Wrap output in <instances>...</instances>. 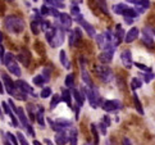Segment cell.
I'll return each mask as SVG.
<instances>
[{
    "mask_svg": "<svg viewBox=\"0 0 155 145\" xmlns=\"http://www.w3.org/2000/svg\"><path fill=\"white\" fill-rule=\"evenodd\" d=\"M5 27L12 33H21L25 30V22L17 15H8L5 18Z\"/></svg>",
    "mask_w": 155,
    "mask_h": 145,
    "instance_id": "cell-1",
    "label": "cell"
},
{
    "mask_svg": "<svg viewBox=\"0 0 155 145\" xmlns=\"http://www.w3.org/2000/svg\"><path fill=\"white\" fill-rule=\"evenodd\" d=\"M2 63L7 66L8 71H9L12 75L17 76V77L21 76V73H22V72H21V68L18 67V63L15 62V58H14V55H13L12 53L5 54V55H4V58L2 59Z\"/></svg>",
    "mask_w": 155,
    "mask_h": 145,
    "instance_id": "cell-2",
    "label": "cell"
},
{
    "mask_svg": "<svg viewBox=\"0 0 155 145\" xmlns=\"http://www.w3.org/2000/svg\"><path fill=\"white\" fill-rule=\"evenodd\" d=\"M85 95L88 100V103L92 108H97L100 105V95H99V90L96 86H88V87H84Z\"/></svg>",
    "mask_w": 155,
    "mask_h": 145,
    "instance_id": "cell-3",
    "label": "cell"
},
{
    "mask_svg": "<svg viewBox=\"0 0 155 145\" xmlns=\"http://www.w3.org/2000/svg\"><path fill=\"white\" fill-rule=\"evenodd\" d=\"M64 27L60 25L58 26V23H55V33L54 36L50 41H49V44H50L51 48H59L62 46V44L64 42Z\"/></svg>",
    "mask_w": 155,
    "mask_h": 145,
    "instance_id": "cell-4",
    "label": "cell"
},
{
    "mask_svg": "<svg viewBox=\"0 0 155 145\" xmlns=\"http://www.w3.org/2000/svg\"><path fill=\"white\" fill-rule=\"evenodd\" d=\"M114 52H115L114 44L109 42L108 45L103 49V52L99 54V60H100L101 63H109V62H112L113 55H114Z\"/></svg>",
    "mask_w": 155,
    "mask_h": 145,
    "instance_id": "cell-5",
    "label": "cell"
},
{
    "mask_svg": "<svg viewBox=\"0 0 155 145\" xmlns=\"http://www.w3.org/2000/svg\"><path fill=\"white\" fill-rule=\"evenodd\" d=\"M77 23H80V26L84 29L86 32H87V35L90 36V37H95L96 35H95V29H94V26H91L90 23H88L87 21H85V18H84V15H76V19H74Z\"/></svg>",
    "mask_w": 155,
    "mask_h": 145,
    "instance_id": "cell-6",
    "label": "cell"
},
{
    "mask_svg": "<svg viewBox=\"0 0 155 145\" xmlns=\"http://www.w3.org/2000/svg\"><path fill=\"white\" fill-rule=\"evenodd\" d=\"M97 75L104 82H112L113 77H114L112 69H110L109 67H107V66H100L99 67L97 68Z\"/></svg>",
    "mask_w": 155,
    "mask_h": 145,
    "instance_id": "cell-7",
    "label": "cell"
},
{
    "mask_svg": "<svg viewBox=\"0 0 155 145\" xmlns=\"http://www.w3.org/2000/svg\"><path fill=\"white\" fill-rule=\"evenodd\" d=\"M2 80H3V85L5 86V90L8 91V94H10L12 96H14L15 95V93L18 91V87H17V85L10 80V77H8L7 75H2Z\"/></svg>",
    "mask_w": 155,
    "mask_h": 145,
    "instance_id": "cell-8",
    "label": "cell"
},
{
    "mask_svg": "<svg viewBox=\"0 0 155 145\" xmlns=\"http://www.w3.org/2000/svg\"><path fill=\"white\" fill-rule=\"evenodd\" d=\"M101 108L105 110V112H114V110H118L122 108V103L117 99L105 100L104 103H101Z\"/></svg>",
    "mask_w": 155,
    "mask_h": 145,
    "instance_id": "cell-9",
    "label": "cell"
},
{
    "mask_svg": "<svg viewBox=\"0 0 155 145\" xmlns=\"http://www.w3.org/2000/svg\"><path fill=\"white\" fill-rule=\"evenodd\" d=\"M2 107H3V109H4V112L7 113L9 117H10V120H12V123H13V126L14 127H19V123H18V120L15 118V116L13 114V108L10 107V104H9V102L7 103V102H2Z\"/></svg>",
    "mask_w": 155,
    "mask_h": 145,
    "instance_id": "cell-10",
    "label": "cell"
},
{
    "mask_svg": "<svg viewBox=\"0 0 155 145\" xmlns=\"http://www.w3.org/2000/svg\"><path fill=\"white\" fill-rule=\"evenodd\" d=\"M120 60H122V64H123L127 69H131L132 67V54L130 50H124L123 53L120 54Z\"/></svg>",
    "mask_w": 155,
    "mask_h": 145,
    "instance_id": "cell-11",
    "label": "cell"
},
{
    "mask_svg": "<svg viewBox=\"0 0 155 145\" xmlns=\"http://www.w3.org/2000/svg\"><path fill=\"white\" fill-rule=\"evenodd\" d=\"M15 85H17L18 90L23 91V93H26V94H30V95L36 96V94L34 93V89H32V87H31V86H30L26 81H23V80H18L17 82H15Z\"/></svg>",
    "mask_w": 155,
    "mask_h": 145,
    "instance_id": "cell-12",
    "label": "cell"
},
{
    "mask_svg": "<svg viewBox=\"0 0 155 145\" xmlns=\"http://www.w3.org/2000/svg\"><path fill=\"white\" fill-rule=\"evenodd\" d=\"M138 35H140V31H138L137 27H132V29L126 33V37H124V41L127 44H131V42H134L135 40H137V37Z\"/></svg>",
    "mask_w": 155,
    "mask_h": 145,
    "instance_id": "cell-13",
    "label": "cell"
},
{
    "mask_svg": "<svg viewBox=\"0 0 155 145\" xmlns=\"http://www.w3.org/2000/svg\"><path fill=\"white\" fill-rule=\"evenodd\" d=\"M59 23L62 25L65 30H69L72 26V17L67 13H60L59 15Z\"/></svg>",
    "mask_w": 155,
    "mask_h": 145,
    "instance_id": "cell-14",
    "label": "cell"
},
{
    "mask_svg": "<svg viewBox=\"0 0 155 145\" xmlns=\"http://www.w3.org/2000/svg\"><path fill=\"white\" fill-rule=\"evenodd\" d=\"M30 59H31V55L28 53V50H26V49H22L19 54H18V60L23 64V66H28L30 64Z\"/></svg>",
    "mask_w": 155,
    "mask_h": 145,
    "instance_id": "cell-15",
    "label": "cell"
},
{
    "mask_svg": "<svg viewBox=\"0 0 155 145\" xmlns=\"http://www.w3.org/2000/svg\"><path fill=\"white\" fill-rule=\"evenodd\" d=\"M81 75H82V80L85 81L86 85L92 86V83H91V79H90V75H88V72H87L86 67H85V60H84V59L81 60Z\"/></svg>",
    "mask_w": 155,
    "mask_h": 145,
    "instance_id": "cell-16",
    "label": "cell"
},
{
    "mask_svg": "<svg viewBox=\"0 0 155 145\" xmlns=\"http://www.w3.org/2000/svg\"><path fill=\"white\" fill-rule=\"evenodd\" d=\"M72 90V94H73V96L76 99V103L77 105H80V107H82L84 105V102H85V98H84V89H82V91H78V90H76V89H71Z\"/></svg>",
    "mask_w": 155,
    "mask_h": 145,
    "instance_id": "cell-17",
    "label": "cell"
},
{
    "mask_svg": "<svg viewBox=\"0 0 155 145\" xmlns=\"http://www.w3.org/2000/svg\"><path fill=\"white\" fill-rule=\"evenodd\" d=\"M142 41L146 44L149 48H154V41H153V35L149 29H145L143 31V35H142Z\"/></svg>",
    "mask_w": 155,
    "mask_h": 145,
    "instance_id": "cell-18",
    "label": "cell"
},
{
    "mask_svg": "<svg viewBox=\"0 0 155 145\" xmlns=\"http://www.w3.org/2000/svg\"><path fill=\"white\" fill-rule=\"evenodd\" d=\"M67 135H68V140L72 145H76L77 144V136H78V132H77L76 127H69V130L67 131Z\"/></svg>",
    "mask_w": 155,
    "mask_h": 145,
    "instance_id": "cell-19",
    "label": "cell"
},
{
    "mask_svg": "<svg viewBox=\"0 0 155 145\" xmlns=\"http://www.w3.org/2000/svg\"><path fill=\"white\" fill-rule=\"evenodd\" d=\"M69 140H68V135L65 131H60L59 133L55 135V144H60V145H64L67 144Z\"/></svg>",
    "mask_w": 155,
    "mask_h": 145,
    "instance_id": "cell-20",
    "label": "cell"
},
{
    "mask_svg": "<svg viewBox=\"0 0 155 145\" xmlns=\"http://www.w3.org/2000/svg\"><path fill=\"white\" fill-rule=\"evenodd\" d=\"M72 90L69 91V90H62V100L68 105L69 108H73L72 107Z\"/></svg>",
    "mask_w": 155,
    "mask_h": 145,
    "instance_id": "cell-21",
    "label": "cell"
},
{
    "mask_svg": "<svg viewBox=\"0 0 155 145\" xmlns=\"http://www.w3.org/2000/svg\"><path fill=\"white\" fill-rule=\"evenodd\" d=\"M15 114L18 116L21 125L23 126V127H26L27 125H28V120H27V117H26V114H25V112H23V108L18 107V110H17V113H15Z\"/></svg>",
    "mask_w": 155,
    "mask_h": 145,
    "instance_id": "cell-22",
    "label": "cell"
},
{
    "mask_svg": "<svg viewBox=\"0 0 155 145\" xmlns=\"http://www.w3.org/2000/svg\"><path fill=\"white\" fill-rule=\"evenodd\" d=\"M113 12L115 13V14H120V15H123L124 13H126V10L128 9V7H127L126 4H115V5H113Z\"/></svg>",
    "mask_w": 155,
    "mask_h": 145,
    "instance_id": "cell-23",
    "label": "cell"
},
{
    "mask_svg": "<svg viewBox=\"0 0 155 145\" xmlns=\"http://www.w3.org/2000/svg\"><path fill=\"white\" fill-rule=\"evenodd\" d=\"M59 58H60V63L63 64L64 68L71 69V62L67 59V54H65L64 50H60V54H59Z\"/></svg>",
    "mask_w": 155,
    "mask_h": 145,
    "instance_id": "cell-24",
    "label": "cell"
},
{
    "mask_svg": "<svg viewBox=\"0 0 155 145\" xmlns=\"http://www.w3.org/2000/svg\"><path fill=\"white\" fill-rule=\"evenodd\" d=\"M95 39H96V42H97V45L100 46V48H105L109 44V41H108V39H107V36H105V33L104 35H96L95 36ZM113 44V42H112Z\"/></svg>",
    "mask_w": 155,
    "mask_h": 145,
    "instance_id": "cell-25",
    "label": "cell"
},
{
    "mask_svg": "<svg viewBox=\"0 0 155 145\" xmlns=\"http://www.w3.org/2000/svg\"><path fill=\"white\" fill-rule=\"evenodd\" d=\"M55 122H57V125L59 127H62L63 130H67V129H69V127L72 126L71 120H67V118H58Z\"/></svg>",
    "mask_w": 155,
    "mask_h": 145,
    "instance_id": "cell-26",
    "label": "cell"
},
{
    "mask_svg": "<svg viewBox=\"0 0 155 145\" xmlns=\"http://www.w3.org/2000/svg\"><path fill=\"white\" fill-rule=\"evenodd\" d=\"M127 2L135 4L136 7H141V8H145V9H147L150 7V2H149V0H127Z\"/></svg>",
    "mask_w": 155,
    "mask_h": 145,
    "instance_id": "cell-27",
    "label": "cell"
},
{
    "mask_svg": "<svg viewBox=\"0 0 155 145\" xmlns=\"http://www.w3.org/2000/svg\"><path fill=\"white\" fill-rule=\"evenodd\" d=\"M36 121L37 123L40 125L41 127L45 126V122H44V108L42 107H38L37 112H36Z\"/></svg>",
    "mask_w": 155,
    "mask_h": 145,
    "instance_id": "cell-28",
    "label": "cell"
},
{
    "mask_svg": "<svg viewBox=\"0 0 155 145\" xmlns=\"http://www.w3.org/2000/svg\"><path fill=\"white\" fill-rule=\"evenodd\" d=\"M134 102H135V107H136V109H137V112L142 116V114H143V108H142V105H141L140 99H138V96L136 95V93H134Z\"/></svg>",
    "mask_w": 155,
    "mask_h": 145,
    "instance_id": "cell-29",
    "label": "cell"
},
{
    "mask_svg": "<svg viewBox=\"0 0 155 145\" xmlns=\"http://www.w3.org/2000/svg\"><path fill=\"white\" fill-rule=\"evenodd\" d=\"M65 86L69 89H73V86H74V75L73 73H71L65 77Z\"/></svg>",
    "mask_w": 155,
    "mask_h": 145,
    "instance_id": "cell-30",
    "label": "cell"
},
{
    "mask_svg": "<svg viewBox=\"0 0 155 145\" xmlns=\"http://www.w3.org/2000/svg\"><path fill=\"white\" fill-rule=\"evenodd\" d=\"M32 81H34V83H35L36 86H40V87H41V86H44V83L46 82V80L44 79V76H42V75L35 76V77H34V80H32Z\"/></svg>",
    "mask_w": 155,
    "mask_h": 145,
    "instance_id": "cell-31",
    "label": "cell"
},
{
    "mask_svg": "<svg viewBox=\"0 0 155 145\" xmlns=\"http://www.w3.org/2000/svg\"><path fill=\"white\" fill-rule=\"evenodd\" d=\"M141 86H142V81L140 79H137V77L132 79V81H131V89L132 90H137V89H140Z\"/></svg>",
    "mask_w": 155,
    "mask_h": 145,
    "instance_id": "cell-32",
    "label": "cell"
},
{
    "mask_svg": "<svg viewBox=\"0 0 155 145\" xmlns=\"http://www.w3.org/2000/svg\"><path fill=\"white\" fill-rule=\"evenodd\" d=\"M5 137H7L8 144H12V145H17V144H18V143H17V141H18V139H17V137H14L10 132H7V133H5Z\"/></svg>",
    "mask_w": 155,
    "mask_h": 145,
    "instance_id": "cell-33",
    "label": "cell"
},
{
    "mask_svg": "<svg viewBox=\"0 0 155 145\" xmlns=\"http://www.w3.org/2000/svg\"><path fill=\"white\" fill-rule=\"evenodd\" d=\"M46 3L51 7H55V8H64V4L63 2H59V0H46Z\"/></svg>",
    "mask_w": 155,
    "mask_h": 145,
    "instance_id": "cell-34",
    "label": "cell"
},
{
    "mask_svg": "<svg viewBox=\"0 0 155 145\" xmlns=\"http://www.w3.org/2000/svg\"><path fill=\"white\" fill-rule=\"evenodd\" d=\"M38 29H41V23H40V22L32 21L31 22V30H32V32H34L35 35H37V33H38Z\"/></svg>",
    "mask_w": 155,
    "mask_h": 145,
    "instance_id": "cell-35",
    "label": "cell"
},
{
    "mask_svg": "<svg viewBox=\"0 0 155 145\" xmlns=\"http://www.w3.org/2000/svg\"><path fill=\"white\" fill-rule=\"evenodd\" d=\"M60 100H62V96H59L58 94H55V95L53 96V99H51V103H50V108L51 109H54L55 107H57V105L59 104V102Z\"/></svg>",
    "mask_w": 155,
    "mask_h": 145,
    "instance_id": "cell-36",
    "label": "cell"
},
{
    "mask_svg": "<svg viewBox=\"0 0 155 145\" xmlns=\"http://www.w3.org/2000/svg\"><path fill=\"white\" fill-rule=\"evenodd\" d=\"M115 35H117L120 40H123V37H126L124 35V30L122 29V26L120 25H117V27H115Z\"/></svg>",
    "mask_w": 155,
    "mask_h": 145,
    "instance_id": "cell-37",
    "label": "cell"
},
{
    "mask_svg": "<svg viewBox=\"0 0 155 145\" xmlns=\"http://www.w3.org/2000/svg\"><path fill=\"white\" fill-rule=\"evenodd\" d=\"M50 95H51V89H50V87H44L42 91H41V94H40V96H41L42 99H46V98H49Z\"/></svg>",
    "mask_w": 155,
    "mask_h": 145,
    "instance_id": "cell-38",
    "label": "cell"
},
{
    "mask_svg": "<svg viewBox=\"0 0 155 145\" xmlns=\"http://www.w3.org/2000/svg\"><path fill=\"white\" fill-rule=\"evenodd\" d=\"M49 15H51V17H55V18H59L60 13L58 12V9L55 8V7H50V8H49Z\"/></svg>",
    "mask_w": 155,
    "mask_h": 145,
    "instance_id": "cell-39",
    "label": "cell"
},
{
    "mask_svg": "<svg viewBox=\"0 0 155 145\" xmlns=\"http://www.w3.org/2000/svg\"><path fill=\"white\" fill-rule=\"evenodd\" d=\"M91 131H92L94 137H95V143H94V144H99V132L96 130V126L95 125H91Z\"/></svg>",
    "mask_w": 155,
    "mask_h": 145,
    "instance_id": "cell-40",
    "label": "cell"
},
{
    "mask_svg": "<svg viewBox=\"0 0 155 145\" xmlns=\"http://www.w3.org/2000/svg\"><path fill=\"white\" fill-rule=\"evenodd\" d=\"M76 41H77V39H76V35H74V31L72 30L69 32V46H73L76 44Z\"/></svg>",
    "mask_w": 155,
    "mask_h": 145,
    "instance_id": "cell-41",
    "label": "cell"
},
{
    "mask_svg": "<svg viewBox=\"0 0 155 145\" xmlns=\"http://www.w3.org/2000/svg\"><path fill=\"white\" fill-rule=\"evenodd\" d=\"M135 66L137 67L138 69H142L143 72H153V69H151V68H149V67H146L145 64H141V63H136Z\"/></svg>",
    "mask_w": 155,
    "mask_h": 145,
    "instance_id": "cell-42",
    "label": "cell"
},
{
    "mask_svg": "<svg viewBox=\"0 0 155 145\" xmlns=\"http://www.w3.org/2000/svg\"><path fill=\"white\" fill-rule=\"evenodd\" d=\"M17 139H18V143H19V144H22V145H27V144H28V143H27V140H26V137H25L23 135H22L21 132H18V133H17Z\"/></svg>",
    "mask_w": 155,
    "mask_h": 145,
    "instance_id": "cell-43",
    "label": "cell"
},
{
    "mask_svg": "<svg viewBox=\"0 0 155 145\" xmlns=\"http://www.w3.org/2000/svg\"><path fill=\"white\" fill-rule=\"evenodd\" d=\"M99 5H100V9L103 10V13H105V14L109 13L108 12V8H107V4H105L104 0H99Z\"/></svg>",
    "mask_w": 155,
    "mask_h": 145,
    "instance_id": "cell-44",
    "label": "cell"
},
{
    "mask_svg": "<svg viewBox=\"0 0 155 145\" xmlns=\"http://www.w3.org/2000/svg\"><path fill=\"white\" fill-rule=\"evenodd\" d=\"M153 79H154L153 72H146V75H143V80H145V82H150Z\"/></svg>",
    "mask_w": 155,
    "mask_h": 145,
    "instance_id": "cell-45",
    "label": "cell"
},
{
    "mask_svg": "<svg viewBox=\"0 0 155 145\" xmlns=\"http://www.w3.org/2000/svg\"><path fill=\"white\" fill-rule=\"evenodd\" d=\"M50 27H51V26H50V23H49L48 21H42V22H41V30H42V31H48L49 29H50Z\"/></svg>",
    "mask_w": 155,
    "mask_h": 145,
    "instance_id": "cell-46",
    "label": "cell"
},
{
    "mask_svg": "<svg viewBox=\"0 0 155 145\" xmlns=\"http://www.w3.org/2000/svg\"><path fill=\"white\" fill-rule=\"evenodd\" d=\"M42 76H44V79L46 80V82L50 80V69H48V68H45L42 71Z\"/></svg>",
    "mask_w": 155,
    "mask_h": 145,
    "instance_id": "cell-47",
    "label": "cell"
},
{
    "mask_svg": "<svg viewBox=\"0 0 155 145\" xmlns=\"http://www.w3.org/2000/svg\"><path fill=\"white\" fill-rule=\"evenodd\" d=\"M26 130H27V132H28V135H30V136H32V137L35 136V130H34V127H32L30 123L26 126Z\"/></svg>",
    "mask_w": 155,
    "mask_h": 145,
    "instance_id": "cell-48",
    "label": "cell"
},
{
    "mask_svg": "<svg viewBox=\"0 0 155 145\" xmlns=\"http://www.w3.org/2000/svg\"><path fill=\"white\" fill-rule=\"evenodd\" d=\"M49 8H50V7H49ZM49 8L46 7V5H42V7L40 8V13L42 15H49Z\"/></svg>",
    "mask_w": 155,
    "mask_h": 145,
    "instance_id": "cell-49",
    "label": "cell"
},
{
    "mask_svg": "<svg viewBox=\"0 0 155 145\" xmlns=\"http://www.w3.org/2000/svg\"><path fill=\"white\" fill-rule=\"evenodd\" d=\"M107 125H105V123H101V122H100V123H99V129H100V131H101V133H103V135H107Z\"/></svg>",
    "mask_w": 155,
    "mask_h": 145,
    "instance_id": "cell-50",
    "label": "cell"
},
{
    "mask_svg": "<svg viewBox=\"0 0 155 145\" xmlns=\"http://www.w3.org/2000/svg\"><path fill=\"white\" fill-rule=\"evenodd\" d=\"M72 14L73 15H80V8L78 7H76V5H73V7H72Z\"/></svg>",
    "mask_w": 155,
    "mask_h": 145,
    "instance_id": "cell-51",
    "label": "cell"
},
{
    "mask_svg": "<svg viewBox=\"0 0 155 145\" xmlns=\"http://www.w3.org/2000/svg\"><path fill=\"white\" fill-rule=\"evenodd\" d=\"M73 31H74V35H76V39H77V41H78L82 37V32H81V30H80V29H74Z\"/></svg>",
    "mask_w": 155,
    "mask_h": 145,
    "instance_id": "cell-52",
    "label": "cell"
},
{
    "mask_svg": "<svg viewBox=\"0 0 155 145\" xmlns=\"http://www.w3.org/2000/svg\"><path fill=\"white\" fill-rule=\"evenodd\" d=\"M124 21L127 25H132L135 22V18H132V17H124Z\"/></svg>",
    "mask_w": 155,
    "mask_h": 145,
    "instance_id": "cell-53",
    "label": "cell"
},
{
    "mask_svg": "<svg viewBox=\"0 0 155 145\" xmlns=\"http://www.w3.org/2000/svg\"><path fill=\"white\" fill-rule=\"evenodd\" d=\"M103 121H104V123L107 125V126H110V122H112L108 116H104V117H103Z\"/></svg>",
    "mask_w": 155,
    "mask_h": 145,
    "instance_id": "cell-54",
    "label": "cell"
},
{
    "mask_svg": "<svg viewBox=\"0 0 155 145\" xmlns=\"http://www.w3.org/2000/svg\"><path fill=\"white\" fill-rule=\"evenodd\" d=\"M136 10L138 12V14H140V13L142 14V13H145V10H146V9H145V8H141V7H136Z\"/></svg>",
    "mask_w": 155,
    "mask_h": 145,
    "instance_id": "cell-55",
    "label": "cell"
},
{
    "mask_svg": "<svg viewBox=\"0 0 155 145\" xmlns=\"http://www.w3.org/2000/svg\"><path fill=\"white\" fill-rule=\"evenodd\" d=\"M0 54H2V59H3V58H4V55H5V49H4L3 45L0 46Z\"/></svg>",
    "mask_w": 155,
    "mask_h": 145,
    "instance_id": "cell-56",
    "label": "cell"
},
{
    "mask_svg": "<svg viewBox=\"0 0 155 145\" xmlns=\"http://www.w3.org/2000/svg\"><path fill=\"white\" fill-rule=\"evenodd\" d=\"M44 143H45V144H49V145H50V144H54V143H51L50 139H44Z\"/></svg>",
    "mask_w": 155,
    "mask_h": 145,
    "instance_id": "cell-57",
    "label": "cell"
},
{
    "mask_svg": "<svg viewBox=\"0 0 155 145\" xmlns=\"http://www.w3.org/2000/svg\"><path fill=\"white\" fill-rule=\"evenodd\" d=\"M123 144H124V145H130V144H131V141H130V140H128V139H127V137H126V139H124V140H123Z\"/></svg>",
    "mask_w": 155,
    "mask_h": 145,
    "instance_id": "cell-58",
    "label": "cell"
},
{
    "mask_svg": "<svg viewBox=\"0 0 155 145\" xmlns=\"http://www.w3.org/2000/svg\"><path fill=\"white\" fill-rule=\"evenodd\" d=\"M32 144H34V145H38V144H41V143H38L37 140H34V143H32Z\"/></svg>",
    "mask_w": 155,
    "mask_h": 145,
    "instance_id": "cell-59",
    "label": "cell"
},
{
    "mask_svg": "<svg viewBox=\"0 0 155 145\" xmlns=\"http://www.w3.org/2000/svg\"><path fill=\"white\" fill-rule=\"evenodd\" d=\"M153 33H154V35H155V29H153Z\"/></svg>",
    "mask_w": 155,
    "mask_h": 145,
    "instance_id": "cell-60",
    "label": "cell"
},
{
    "mask_svg": "<svg viewBox=\"0 0 155 145\" xmlns=\"http://www.w3.org/2000/svg\"><path fill=\"white\" fill-rule=\"evenodd\" d=\"M77 2H78V3H82V0H77Z\"/></svg>",
    "mask_w": 155,
    "mask_h": 145,
    "instance_id": "cell-61",
    "label": "cell"
},
{
    "mask_svg": "<svg viewBox=\"0 0 155 145\" xmlns=\"http://www.w3.org/2000/svg\"><path fill=\"white\" fill-rule=\"evenodd\" d=\"M7 2H13V0H7Z\"/></svg>",
    "mask_w": 155,
    "mask_h": 145,
    "instance_id": "cell-62",
    "label": "cell"
},
{
    "mask_svg": "<svg viewBox=\"0 0 155 145\" xmlns=\"http://www.w3.org/2000/svg\"><path fill=\"white\" fill-rule=\"evenodd\" d=\"M59 2H63V0H59Z\"/></svg>",
    "mask_w": 155,
    "mask_h": 145,
    "instance_id": "cell-63",
    "label": "cell"
},
{
    "mask_svg": "<svg viewBox=\"0 0 155 145\" xmlns=\"http://www.w3.org/2000/svg\"><path fill=\"white\" fill-rule=\"evenodd\" d=\"M34 2H37V0H34Z\"/></svg>",
    "mask_w": 155,
    "mask_h": 145,
    "instance_id": "cell-64",
    "label": "cell"
}]
</instances>
